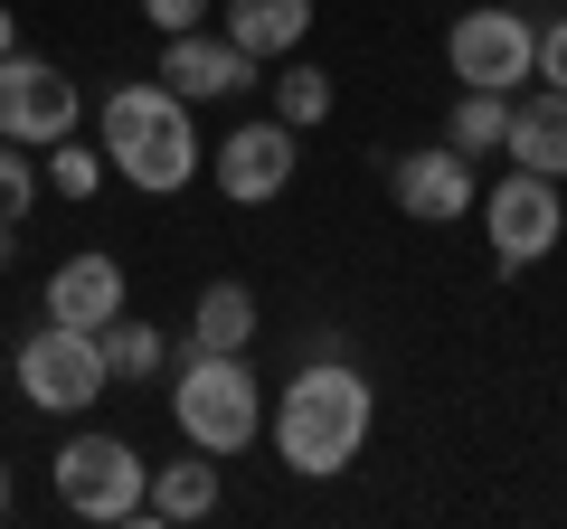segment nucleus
I'll use <instances>...</instances> for the list:
<instances>
[{
  "mask_svg": "<svg viewBox=\"0 0 567 529\" xmlns=\"http://www.w3.org/2000/svg\"><path fill=\"white\" fill-rule=\"evenodd\" d=\"M369 426H379V397H369V378L341 360V350H322V360H303L293 378H284V407H275V464L303 473V483H331V473L360 464Z\"/></svg>",
  "mask_w": 567,
  "mask_h": 529,
  "instance_id": "1",
  "label": "nucleus"
},
{
  "mask_svg": "<svg viewBox=\"0 0 567 529\" xmlns=\"http://www.w3.org/2000/svg\"><path fill=\"white\" fill-rule=\"evenodd\" d=\"M104 170L133 189H152V199H171V189L199 180V123H189V95L181 85H114L104 95Z\"/></svg>",
  "mask_w": 567,
  "mask_h": 529,
  "instance_id": "2",
  "label": "nucleus"
},
{
  "mask_svg": "<svg viewBox=\"0 0 567 529\" xmlns=\"http://www.w3.org/2000/svg\"><path fill=\"white\" fill-rule=\"evenodd\" d=\"M171 426L199 454H246L265 435V387L246 369V350H189L171 378Z\"/></svg>",
  "mask_w": 567,
  "mask_h": 529,
  "instance_id": "3",
  "label": "nucleus"
},
{
  "mask_svg": "<svg viewBox=\"0 0 567 529\" xmlns=\"http://www.w3.org/2000/svg\"><path fill=\"white\" fill-rule=\"evenodd\" d=\"M58 501L76 510V520L114 529V520H142V501H152V464L133 454V435H66L58 445Z\"/></svg>",
  "mask_w": 567,
  "mask_h": 529,
  "instance_id": "4",
  "label": "nucleus"
},
{
  "mask_svg": "<svg viewBox=\"0 0 567 529\" xmlns=\"http://www.w3.org/2000/svg\"><path fill=\"white\" fill-rule=\"evenodd\" d=\"M114 387V369H104V341L95 331H76V322H39L20 341V397L29 407H48V416H85Z\"/></svg>",
  "mask_w": 567,
  "mask_h": 529,
  "instance_id": "5",
  "label": "nucleus"
},
{
  "mask_svg": "<svg viewBox=\"0 0 567 529\" xmlns=\"http://www.w3.org/2000/svg\"><path fill=\"white\" fill-rule=\"evenodd\" d=\"M445 66H454V85H492V95H511V85L539 76V29L520 20V0L464 10V20L445 29Z\"/></svg>",
  "mask_w": 567,
  "mask_h": 529,
  "instance_id": "6",
  "label": "nucleus"
},
{
  "mask_svg": "<svg viewBox=\"0 0 567 529\" xmlns=\"http://www.w3.org/2000/svg\"><path fill=\"white\" fill-rule=\"evenodd\" d=\"M483 227H492V264H502V274H529V264L567 237L558 180H548V170H511V180L483 199Z\"/></svg>",
  "mask_w": 567,
  "mask_h": 529,
  "instance_id": "7",
  "label": "nucleus"
},
{
  "mask_svg": "<svg viewBox=\"0 0 567 529\" xmlns=\"http://www.w3.org/2000/svg\"><path fill=\"white\" fill-rule=\"evenodd\" d=\"M76 133V85H66L58 58H29V48H10L0 58V143H66Z\"/></svg>",
  "mask_w": 567,
  "mask_h": 529,
  "instance_id": "8",
  "label": "nucleus"
},
{
  "mask_svg": "<svg viewBox=\"0 0 567 529\" xmlns=\"http://www.w3.org/2000/svg\"><path fill=\"white\" fill-rule=\"evenodd\" d=\"M208 180L227 189L237 208H265V199H284V180H293V123L284 114H265V123H237L218 152H208Z\"/></svg>",
  "mask_w": 567,
  "mask_h": 529,
  "instance_id": "9",
  "label": "nucleus"
},
{
  "mask_svg": "<svg viewBox=\"0 0 567 529\" xmlns=\"http://www.w3.org/2000/svg\"><path fill=\"white\" fill-rule=\"evenodd\" d=\"M162 85H181L189 104H218V95L256 85V58L227 29H181V39H162Z\"/></svg>",
  "mask_w": 567,
  "mask_h": 529,
  "instance_id": "10",
  "label": "nucleus"
},
{
  "mask_svg": "<svg viewBox=\"0 0 567 529\" xmlns=\"http://www.w3.org/2000/svg\"><path fill=\"white\" fill-rule=\"evenodd\" d=\"M388 189H398V208L416 227H445V218H464L473 208V162L454 143H435V152H398L388 162Z\"/></svg>",
  "mask_w": 567,
  "mask_h": 529,
  "instance_id": "11",
  "label": "nucleus"
},
{
  "mask_svg": "<svg viewBox=\"0 0 567 529\" xmlns=\"http://www.w3.org/2000/svg\"><path fill=\"white\" fill-rule=\"evenodd\" d=\"M39 312H48V322H76V331H104V322L123 312V264L104 256V246H85V256H66L58 274H48Z\"/></svg>",
  "mask_w": 567,
  "mask_h": 529,
  "instance_id": "12",
  "label": "nucleus"
},
{
  "mask_svg": "<svg viewBox=\"0 0 567 529\" xmlns=\"http://www.w3.org/2000/svg\"><path fill=\"white\" fill-rule=\"evenodd\" d=\"M218 29H227V39H237L256 66H275V58H293V48H303L312 0H227V10H218Z\"/></svg>",
  "mask_w": 567,
  "mask_h": 529,
  "instance_id": "13",
  "label": "nucleus"
},
{
  "mask_svg": "<svg viewBox=\"0 0 567 529\" xmlns=\"http://www.w3.org/2000/svg\"><path fill=\"white\" fill-rule=\"evenodd\" d=\"M511 162L567 180V95H558V85H539V95L511 104Z\"/></svg>",
  "mask_w": 567,
  "mask_h": 529,
  "instance_id": "14",
  "label": "nucleus"
},
{
  "mask_svg": "<svg viewBox=\"0 0 567 529\" xmlns=\"http://www.w3.org/2000/svg\"><path fill=\"white\" fill-rule=\"evenodd\" d=\"M218 510V454H171V464H152V501H142V520H208Z\"/></svg>",
  "mask_w": 567,
  "mask_h": 529,
  "instance_id": "15",
  "label": "nucleus"
},
{
  "mask_svg": "<svg viewBox=\"0 0 567 529\" xmlns=\"http://www.w3.org/2000/svg\"><path fill=\"white\" fill-rule=\"evenodd\" d=\"M246 341H256V293H246L237 274L199 284V303H189V350H246Z\"/></svg>",
  "mask_w": 567,
  "mask_h": 529,
  "instance_id": "16",
  "label": "nucleus"
},
{
  "mask_svg": "<svg viewBox=\"0 0 567 529\" xmlns=\"http://www.w3.org/2000/svg\"><path fill=\"white\" fill-rule=\"evenodd\" d=\"M445 143L464 152V162H483V152H511V95H492V85H464L445 114Z\"/></svg>",
  "mask_w": 567,
  "mask_h": 529,
  "instance_id": "17",
  "label": "nucleus"
},
{
  "mask_svg": "<svg viewBox=\"0 0 567 529\" xmlns=\"http://www.w3.org/2000/svg\"><path fill=\"white\" fill-rule=\"evenodd\" d=\"M95 341H104V369H114V378H152V369L171 360V341H162L152 322H133V312H114Z\"/></svg>",
  "mask_w": 567,
  "mask_h": 529,
  "instance_id": "18",
  "label": "nucleus"
},
{
  "mask_svg": "<svg viewBox=\"0 0 567 529\" xmlns=\"http://www.w3.org/2000/svg\"><path fill=\"white\" fill-rule=\"evenodd\" d=\"M275 114L293 123V133H312V123L331 114V76L303 66V58H275Z\"/></svg>",
  "mask_w": 567,
  "mask_h": 529,
  "instance_id": "19",
  "label": "nucleus"
},
{
  "mask_svg": "<svg viewBox=\"0 0 567 529\" xmlns=\"http://www.w3.org/2000/svg\"><path fill=\"white\" fill-rule=\"evenodd\" d=\"M48 152H58V162H48L39 180H58V199H95V180H104V143L85 152L76 133H66V143H48Z\"/></svg>",
  "mask_w": 567,
  "mask_h": 529,
  "instance_id": "20",
  "label": "nucleus"
},
{
  "mask_svg": "<svg viewBox=\"0 0 567 529\" xmlns=\"http://www.w3.org/2000/svg\"><path fill=\"white\" fill-rule=\"evenodd\" d=\"M29 199H39V162H29V143H0V218L20 227Z\"/></svg>",
  "mask_w": 567,
  "mask_h": 529,
  "instance_id": "21",
  "label": "nucleus"
},
{
  "mask_svg": "<svg viewBox=\"0 0 567 529\" xmlns=\"http://www.w3.org/2000/svg\"><path fill=\"white\" fill-rule=\"evenodd\" d=\"M142 20L162 39H181V29H208V0H142Z\"/></svg>",
  "mask_w": 567,
  "mask_h": 529,
  "instance_id": "22",
  "label": "nucleus"
},
{
  "mask_svg": "<svg viewBox=\"0 0 567 529\" xmlns=\"http://www.w3.org/2000/svg\"><path fill=\"white\" fill-rule=\"evenodd\" d=\"M539 85H558V95H567V20L539 29Z\"/></svg>",
  "mask_w": 567,
  "mask_h": 529,
  "instance_id": "23",
  "label": "nucleus"
},
{
  "mask_svg": "<svg viewBox=\"0 0 567 529\" xmlns=\"http://www.w3.org/2000/svg\"><path fill=\"white\" fill-rule=\"evenodd\" d=\"M10 48H20V20H10V0H0V58H10Z\"/></svg>",
  "mask_w": 567,
  "mask_h": 529,
  "instance_id": "24",
  "label": "nucleus"
},
{
  "mask_svg": "<svg viewBox=\"0 0 567 529\" xmlns=\"http://www.w3.org/2000/svg\"><path fill=\"white\" fill-rule=\"evenodd\" d=\"M10 256H20V227H10V218H0V264H10Z\"/></svg>",
  "mask_w": 567,
  "mask_h": 529,
  "instance_id": "25",
  "label": "nucleus"
},
{
  "mask_svg": "<svg viewBox=\"0 0 567 529\" xmlns=\"http://www.w3.org/2000/svg\"><path fill=\"white\" fill-rule=\"evenodd\" d=\"M0 510H10V473H0Z\"/></svg>",
  "mask_w": 567,
  "mask_h": 529,
  "instance_id": "26",
  "label": "nucleus"
}]
</instances>
